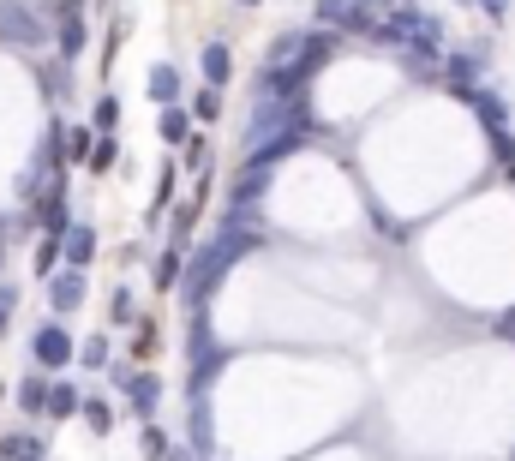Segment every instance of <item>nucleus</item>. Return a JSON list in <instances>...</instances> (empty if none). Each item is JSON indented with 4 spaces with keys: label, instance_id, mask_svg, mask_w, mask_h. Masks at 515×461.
<instances>
[{
    "label": "nucleus",
    "instance_id": "c756f323",
    "mask_svg": "<svg viewBox=\"0 0 515 461\" xmlns=\"http://www.w3.org/2000/svg\"><path fill=\"white\" fill-rule=\"evenodd\" d=\"M0 264H6V228H0Z\"/></svg>",
    "mask_w": 515,
    "mask_h": 461
},
{
    "label": "nucleus",
    "instance_id": "7ed1b4c3",
    "mask_svg": "<svg viewBox=\"0 0 515 461\" xmlns=\"http://www.w3.org/2000/svg\"><path fill=\"white\" fill-rule=\"evenodd\" d=\"M30 360H36V372H66L72 360H78V342L66 336V324L54 318V324H42L36 336H30Z\"/></svg>",
    "mask_w": 515,
    "mask_h": 461
},
{
    "label": "nucleus",
    "instance_id": "aec40b11",
    "mask_svg": "<svg viewBox=\"0 0 515 461\" xmlns=\"http://www.w3.org/2000/svg\"><path fill=\"white\" fill-rule=\"evenodd\" d=\"M18 408H24V414H42V408H48V384H42V378H24V384H18Z\"/></svg>",
    "mask_w": 515,
    "mask_h": 461
},
{
    "label": "nucleus",
    "instance_id": "39448f33",
    "mask_svg": "<svg viewBox=\"0 0 515 461\" xmlns=\"http://www.w3.org/2000/svg\"><path fill=\"white\" fill-rule=\"evenodd\" d=\"M462 102H468V108L480 114V126H486L492 138H498V132H510V108H504V96H498V90H486V84H474V90H468Z\"/></svg>",
    "mask_w": 515,
    "mask_h": 461
},
{
    "label": "nucleus",
    "instance_id": "6ab92c4d",
    "mask_svg": "<svg viewBox=\"0 0 515 461\" xmlns=\"http://www.w3.org/2000/svg\"><path fill=\"white\" fill-rule=\"evenodd\" d=\"M150 276H156V288H180V246H168V252L156 258V270H150Z\"/></svg>",
    "mask_w": 515,
    "mask_h": 461
},
{
    "label": "nucleus",
    "instance_id": "a878e982",
    "mask_svg": "<svg viewBox=\"0 0 515 461\" xmlns=\"http://www.w3.org/2000/svg\"><path fill=\"white\" fill-rule=\"evenodd\" d=\"M114 156H120V150H114V144L102 138V144L90 150V174H108V168H114Z\"/></svg>",
    "mask_w": 515,
    "mask_h": 461
},
{
    "label": "nucleus",
    "instance_id": "7c9ffc66",
    "mask_svg": "<svg viewBox=\"0 0 515 461\" xmlns=\"http://www.w3.org/2000/svg\"><path fill=\"white\" fill-rule=\"evenodd\" d=\"M240 6H258V0H240Z\"/></svg>",
    "mask_w": 515,
    "mask_h": 461
},
{
    "label": "nucleus",
    "instance_id": "423d86ee",
    "mask_svg": "<svg viewBox=\"0 0 515 461\" xmlns=\"http://www.w3.org/2000/svg\"><path fill=\"white\" fill-rule=\"evenodd\" d=\"M126 402H132L138 420H156V408H162V378H156V372H132V378H126Z\"/></svg>",
    "mask_w": 515,
    "mask_h": 461
},
{
    "label": "nucleus",
    "instance_id": "f3484780",
    "mask_svg": "<svg viewBox=\"0 0 515 461\" xmlns=\"http://www.w3.org/2000/svg\"><path fill=\"white\" fill-rule=\"evenodd\" d=\"M138 450H144V461H162L174 444H168V432H162L156 420H144V432H138Z\"/></svg>",
    "mask_w": 515,
    "mask_h": 461
},
{
    "label": "nucleus",
    "instance_id": "2eb2a0df",
    "mask_svg": "<svg viewBox=\"0 0 515 461\" xmlns=\"http://www.w3.org/2000/svg\"><path fill=\"white\" fill-rule=\"evenodd\" d=\"M78 414H84V426H90L96 438H108V432H114V402H108V396H84V408H78Z\"/></svg>",
    "mask_w": 515,
    "mask_h": 461
},
{
    "label": "nucleus",
    "instance_id": "0eeeda50",
    "mask_svg": "<svg viewBox=\"0 0 515 461\" xmlns=\"http://www.w3.org/2000/svg\"><path fill=\"white\" fill-rule=\"evenodd\" d=\"M60 258H66V270H90V258H96V228L72 222V228L60 234Z\"/></svg>",
    "mask_w": 515,
    "mask_h": 461
},
{
    "label": "nucleus",
    "instance_id": "c85d7f7f",
    "mask_svg": "<svg viewBox=\"0 0 515 461\" xmlns=\"http://www.w3.org/2000/svg\"><path fill=\"white\" fill-rule=\"evenodd\" d=\"M468 6H480L486 18H510V0H468Z\"/></svg>",
    "mask_w": 515,
    "mask_h": 461
},
{
    "label": "nucleus",
    "instance_id": "cd10ccee",
    "mask_svg": "<svg viewBox=\"0 0 515 461\" xmlns=\"http://www.w3.org/2000/svg\"><path fill=\"white\" fill-rule=\"evenodd\" d=\"M90 150H96L90 132H72V162H90Z\"/></svg>",
    "mask_w": 515,
    "mask_h": 461
},
{
    "label": "nucleus",
    "instance_id": "20e7f679",
    "mask_svg": "<svg viewBox=\"0 0 515 461\" xmlns=\"http://www.w3.org/2000/svg\"><path fill=\"white\" fill-rule=\"evenodd\" d=\"M84 294H90V282H84V270H54L48 276V306L66 318V312H78L84 306Z\"/></svg>",
    "mask_w": 515,
    "mask_h": 461
},
{
    "label": "nucleus",
    "instance_id": "393cba45",
    "mask_svg": "<svg viewBox=\"0 0 515 461\" xmlns=\"http://www.w3.org/2000/svg\"><path fill=\"white\" fill-rule=\"evenodd\" d=\"M12 312H18V288H12V282H0V336L12 330Z\"/></svg>",
    "mask_w": 515,
    "mask_h": 461
},
{
    "label": "nucleus",
    "instance_id": "b1692460",
    "mask_svg": "<svg viewBox=\"0 0 515 461\" xmlns=\"http://www.w3.org/2000/svg\"><path fill=\"white\" fill-rule=\"evenodd\" d=\"M60 270V240H42L36 246V276H54Z\"/></svg>",
    "mask_w": 515,
    "mask_h": 461
},
{
    "label": "nucleus",
    "instance_id": "6e6552de",
    "mask_svg": "<svg viewBox=\"0 0 515 461\" xmlns=\"http://www.w3.org/2000/svg\"><path fill=\"white\" fill-rule=\"evenodd\" d=\"M306 48H312V36H306V30H282V36L270 42L264 66H276V72H282V66H300V60H306Z\"/></svg>",
    "mask_w": 515,
    "mask_h": 461
},
{
    "label": "nucleus",
    "instance_id": "bb28decb",
    "mask_svg": "<svg viewBox=\"0 0 515 461\" xmlns=\"http://www.w3.org/2000/svg\"><path fill=\"white\" fill-rule=\"evenodd\" d=\"M108 312H114V324H132V318H138V312H132V294H126V288H114Z\"/></svg>",
    "mask_w": 515,
    "mask_h": 461
},
{
    "label": "nucleus",
    "instance_id": "473e14b6",
    "mask_svg": "<svg viewBox=\"0 0 515 461\" xmlns=\"http://www.w3.org/2000/svg\"><path fill=\"white\" fill-rule=\"evenodd\" d=\"M462 6H468V0H462Z\"/></svg>",
    "mask_w": 515,
    "mask_h": 461
},
{
    "label": "nucleus",
    "instance_id": "412c9836",
    "mask_svg": "<svg viewBox=\"0 0 515 461\" xmlns=\"http://www.w3.org/2000/svg\"><path fill=\"white\" fill-rule=\"evenodd\" d=\"M216 114H222V90H210V84H204V90L192 96V120H204V126H210Z\"/></svg>",
    "mask_w": 515,
    "mask_h": 461
},
{
    "label": "nucleus",
    "instance_id": "dca6fc26",
    "mask_svg": "<svg viewBox=\"0 0 515 461\" xmlns=\"http://www.w3.org/2000/svg\"><path fill=\"white\" fill-rule=\"evenodd\" d=\"M318 24H330V30H354V0H318Z\"/></svg>",
    "mask_w": 515,
    "mask_h": 461
},
{
    "label": "nucleus",
    "instance_id": "4468645a",
    "mask_svg": "<svg viewBox=\"0 0 515 461\" xmlns=\"http://www.w3.org/2000/svg\"><path fill=\"white\" fill-rule=\"evenodd\" d=\"M78 408H84V396H78L72 384H48V408H42L48 420H72Z\"/></svg>",
    "mask_w": 515,
    "mask_h": 461
},
{
    "label": "nucleus",
    "instance_id": "f8f14e48",
    "mask_svg": "<svg viewBox=\"0 0 515 461\" xmlns=\"http://www.w3.org/2000/svg\"><path fill=\"white\" fill-rule=\"evenodd\" d=\"M144 90H150V102H162V108H174L186 84H180V72H174V66H150V84H144Z\"/></svg>",
    "mask_w": 515,
    "mask_h": 461
},
{
    "label": "nucleus",
    "instance_id": "4be33fe9",
    "mask_svg": "<svg viewBox=\"0 0 515 461\" xmlns=\"http://www.w3.org/2000/svg\"><path fill=\"white\" fill-rule=\"evenodd\" d=\"M78 360H84L90 372H102V366H114V360H108V336H90V342L78 348Z\"/></svg>",
    "mask_w": 515,
    "mask_h": 461
},
{
    "label": "nucleus",
    "instance_id": "f257e3e1",
    "mask_svg": "<svg viewBox=\"0 0 515 461\" xmlns=\"http://www.w3.org/2000/svg\"><path fill=\"white\" fill-rule=\"evenodd\" d=\"M252 240H258V228H222L192 264H186V300H192V312H204V300H210V288L252 252Z\"/></svg>",
    "mask_w": 515,
    "mask_h": 461
},
{
    "label": "nucleus",
    "instance_id": "9b49d317",
    "mask_svg": "<svg viewBox=\"0 0 515 461\" xmlns=\"http://www.w3.org/2000/svg\"><path fill=\"white\" fill-rule=\"evenodd\" d=\"M0 461H48V444L30 432H6L0 438Z\"/></svg>",
    "mask_w": 515,
    "mask_h": 461
},
{
    "label": "nucleus",
    "instance_id": "ddd939ff",
    "mask_svg": "<svg viewBox=\"0 0 515 461\" xmlns=\"http://www.w3.org/2000/svg\"><path fill=\"white\" fill-rule=\"evenodd\" d=\"M156 132H162V144H186V138H192V114H186V108L174 102V108H162Z\"/></svg>",
    "mask_w": 515,
    "mask_h": 461
},
{
    "label": "nucleus",
    "instance_id": "f03ea898",
    "mask_svg": "<svg viewBox=\"0 0 515 461\" xmlns=\"http://www.w3.org/2000/svg\"><path fill=\"white\" fill-rule=\"evenodd\" d=\"M0 42H6V48H42V42H48V24L36 18V6L0 0Z\"/></svg>",
    "mask_w": 515,
    "mask_h": 461
},
{
    "label": "nucleus",
    "instance_id": "9d476101",
    "mask_svg": "<svg viewBox=\"0 0 515 461\" xmlns=\"http://www.w3.org/2000/svg\"><path fill=\"white\" fill-rule=\"evenodd\" d=\"M84 36H90V30H84V18H78V6H72V12L60 18V30H54V48H60V60H78V54H84Z\"/></svg>",
    "mask_w": 515,
    "mask_h": 461
},
{
    "label": "nucleus",
    "instance_id": "2f4dec72",
    "mask_svg": "<svg viewBox=\"0 0 515 461\" xmlns=\"http://www.w3.org/2000/svg\"><path fill=\"white\" fill-rule=\"evenodd\" d=\"M0 402H6V390H0Z\"/></svg>",
    "mask_w": 515,
    "mask_h": 461
},
{
    "label": "nucleus",
    "instance_id": "1a4fd4ad",
    "mask_svg": "<svg viewBox=\"0 0 515 461\" xmlns=\"http://www.w3.org/2000/svg\"><path fill=\"white\" fill-rule=\"evenodd\" d=\"M198 66H204V84H210V90H222V84L234 78V54H228V42H204Z\"/></svg>",
    "mask_w": 515,
    "mask_h": 461
},
{
    "label": "nucleus",
    "instance_id": "5701e85b",
    "mask_svg": "<svg viewBox=\"0 0 515 461\" xmlns=\"http://www.w3.org/2000/svg\"><path fill=\"white\" fill-rule=\"evenodd\" d=\"M42 90H48V96H66V90H72V84H66V66H60V60H48V66H42Z\"/></svg>",
    "mask_w": 515,
    "mask_h": 461
},
{
    "label": "nucleus",
    "instance_id": "a211bd4d",
    "mask_svg": "<svg viewBox=\"0 0 515 461\" xmlns=\"http://www.w3.org/2000/svg\"><path fill=\"white\" fill-rule=\"evenodd\" d=\"M90 126L108 138V132L120 126V96H96V114H90Z\"/></svg>",
    "mask_w": 515,
    "mask_h": 461
}]
</instances>
